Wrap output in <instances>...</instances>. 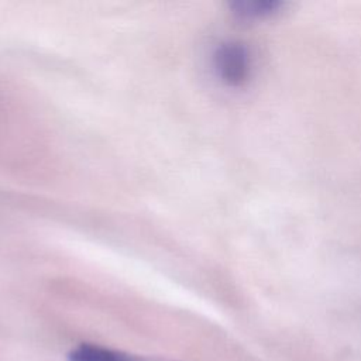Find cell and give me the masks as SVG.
<instances>
[{
	"mask_svg": "<svg viewBox=\"0 0 361 361\" xmlns=\"http://www.w3.org/2000/svg\"><path fill=\"white\" fill-rule=\"evenodd\" d=\"M255 59L252 49L240 39H224L212 52V68L220 83L230 89L245 86L252 78Z\"/></svg>",
	"mask_w": 361,
	"mask_h": 361,
	"instance_id": "1",
	"label": "cell"
},
{
	"mask_svg": "<svg viewBox=\"0 0 361 361\" xmlns=\"http://www.w3.org/2000/svg\"><path fill=\"white\" fill-rule=\"evenodd\" d=\"M231 16L243 23H258L274 18L285 8L282 0H233L228 4Z\"/></svg>",
	"mask_w": 361,
	"mask_h": 361,
	"instance_id": "2",
	"label": "cell"
},
{
	"mask_svg": "<svg viewBox=\"0 0 361 361\" xmlns=\"http://www.w3.org/2000/svg\"><path fill=\"white\" fill-rule=\"evenodd\" d=\"M68 361H173L159 357H140L123 351L106 348L97 344L83 343L68 354Z\"/></svg>",
	"mask_w": 361,
	"mask_h": 361,
	"instance_id": "3",
	"label": "cell"
}]
</instances>
